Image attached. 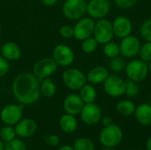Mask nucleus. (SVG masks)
Instances as JSON below:
<instances>
[{"mask_svg": "<svg viewBox=\"0 0 151 150\" xmlns=\"http://www.w3.org/2000/svg\"><path fill=\"white\" fill-rule=\"evenodd\" d=\"M40 81L32 72H24L18 74L12 80V92L21 105H30L41 96Z\"/></svg>", "mask_w": 151, "mask_h": 150, "instance_id": "obj_1", "label": "nucleus"}, {"mask_svg": "<svg viewBox=\"0 0 151 150\" xmlns=\"http://www.w3.org/2000/svg\"><path fill=\"white\" fill-rule=\"evenodd\" d=\"M62 81L70 90L78 91L87 83V76L78 68L69 67L62 73Z\"/></svg>", "mask_w": 151, "mask_h": 150, "instance_id": "obj_2", "label": "nucleus"}, {"mask_svg": "<svg viewBox=\"0 0 151 150\" xmlns=\"http://www.w3.org/2000/svg\"><path fill=\"white\" fill-rule=\"evenodd\" d=\"M125 72L128 80L137 83L143 81L149 74L148 63L142 59H132L125 66Z\"/></svg>", "mask_w": 151, "mask_h": 150, "instance_id": "obj_3", "label": "nucleus"}, {"mask_svg": "<svg viewBox=\"0 0 151 150\" xmlns=\"http://www.w3.org/2000/svg\"><path fill=\"white\" fill-rule=\"evenodd\" d=\"M124 134L122 129L114 124L104 126L99 134V141L104 147L115 148L119 145L123 140Z\"/></svg>", "mask_w": 151, "mask_h": 150, "instance_id": "obj_4", "label": "nucleus"}, {"mask_svg": "<svg viewBox=\"0 0 151 150\" xmlns=\"http://www.w3.org/2000/svg\"><path fill=\"white\" fill-rule=\"evenodd\" d=\"M62 11L66 19L77 21L85 17L87 2L85 0H65L63 4Z\"/></svg>", "mask_w": 151, "mask_h": 150, "instance_id": "obj_5", "label": "nucleus"}, {"mask_svg": "<svg viewBox=\"0 0 151 150\" xmlns=\"http://www.w3.org/2000/svg\"><path fill=\"white\" fill-rule=\"evenodd\" d=\"M93 36L99 44H105L112 41L114 35L112 22L105 18L97 19L95 25V30Z\"/></svg>", "mask_w": 151, "mask_h": 150, "instance_id": "obj_6", "label": "nucleus"}, {"mask_svg": "<svg viewBox=\"0 0 151 150\" xmlns=\"http://www.w3.org/2000/svg\"><path fill=\"white\" fill-rule=\"evenodd\" d=\"M58 67V64L52 57H44L34 64L32 73L39 80H42L53 75L57 72Z\"/></svg>", "mask_w": 151, "mask_h": 150, "instance_id": "obj_7", "label": "nucleus"}, {"mask_svg": "<svg viewBox=\"0 0 151 150\" xmlns=\"http://www.w3.org/2000/svg\"><path fill=\"white\" fill-rule=\"evenodd\" d=\"M52 58L61 67H69L74 62L75 55L71 47L65 44H58L52 51Z\"/></svg>", "mask_w": 151, "mask_h": 150, "instance_id": "obj_8", "label": "nucleus"}, {"mask_svg": "<svg viewBox=\"0 0 151 150\" xmlns=\"http://www.w3.org/2000/svg\"><path fill=\"white\" fill-rule=\"evenodd\" d=\"M96 22L90 17H83L77 20L73 27V37L78 41H83L93 36Z\"/></svg>", "mask_w": 151, "mask_h": 150, "instance_id": "obj_9", "label": "nucleus"}, {"mask_svg": "<svg viewBox=\"0 0 151 150\" xmlns=\"http://www.w3.org/2000/svg\"><path fill=\"white\" fill-rule=\"evenodd\" d=\"M103 84L105 93L111 97L117 98L125 95L126 81L117 74H110Z\"/></svg>", "mask_w": 151, "mask_h": 150, "instance_id": "obj_10", "label": "nucleus"}, {"mask_svg": "<svg viewBox=\"0 0 151 150\" xmlns=\"http://www.w3.org/2000/svg\"><path fill=\"white\" fill-rule=\"evenodd\" d=\"M111 11L109 0H89L87 3V14L94 19L105 18Z\"/></svg>", "mask_w": 151, "mask_h": 150, "instance_id": "obj_11", "label": "nucleus"}, {"mask_svg": "<svg viewBox=\"0 0 151 150\" xmlns=\"http://www.w3.org/2000/svg\"><path fill=\"white\" fill-rule=\"evenodd\" d=\"M141 42L134 35H128L123 39L119 43L120 54L127 58H134L138 56L141 49Z\"/></svg>", "mask_w": 151, "mask_h": 150, "instance_id": "obj_12", "label": "nucleus"}, {"mask_svg": "<svg viewBox=\"0 0 151 150\" xmlns=\"http://www.w3.org/2000/svg\"><path fill=\"white\" fill-rule=\"evenodd\" d=\"M80 115L82 122L88 126H95L102 119L101 108L95 103H85Z\"/></svg>", "mask_w": 151, "mask_h": 150, "instance_id": "obj_13", "label": "nucleus"}, {"mask_svg": "<svg viewBox=\"0 0 151 150\" xmlns=\"http://www.w3.org/2000/svg\"><path fill=\"white\" fill-rule=\"evenodd\" d=\"M22 106L17 104H7L0 112L1 121L7 126H15L22 118Z\"/></svg>", "mask_w": 151, "mask_h": 150, "instance_id": "obj_14", "label": "nucleus"}, {"mask_svg": "<svg viewBox=\"0 0 151 150\" xmlns=\"http://www.w3.org/2000/svg\"><path fill=\"white\" fill-rule=\"evenodd\" d=\"M112 27L114 35L120 39L130 35L133 32L132 21L127 17L123 15L118 16L114 19L112 21Z\"/></svg>", "mask_w": 151, "mask_h": 150, "instance_id": "obj_15", "label": "nucleus"}, {"mask_svg": "<svg viewBox=\"0 0 151 150\" xmlns=\"http://www.w3.org/2000/svg\"><path fill=\"white\" fill-rule=\"evenodd\" d=\"M84 104L85 103L78 94H70L65 98L63 108L65 113L76 116L81 113Z\"/></svg>", "mask_w": 151, "mask_h": 150, "instance_id": "obj_16", "label": "nucleus"}, {"mask_svg": "<svg viewBox=\"0 0 151 150\" xmlns=\"http://www.w3.org/2000/svg\"><path fill=\"white\" fill-rule=\"evenodd\" d=\"M16 134L21 138H27L34 135L37 130V124L32 118H21L14 126Z\"/></svg>", "mask_w": 151, "mask_h": 150, "instance_id": "obj_17", "label": "nucleus"}, {"mask_svg": "<svg viewBox=\"0 0 151 150\" xmlns=\"http://www.w3.org/2000/svg\"><path fill=\"white\" fill-rule=\"evenodd\" d=\"M22 51L19 45L14 42H7L1 47V56L8 61H16L21 57Z\"/></svg>", "mask_w": 151, "mask_h": 150, "instance_id": "obj_18", "label": "nucleus"}, {"mask_svg": "<svg viewBox=\"0 0 151 150\" xmlns=\"http://www.w3.org/2000/svg\"><path fill=\"white\" fill-rule=\"evenodd\" d=\"M110 75L109 70L104 66H96L88 71L87 73V80L91 84L104 83L107 77Z\"/></svg>", "mask_w": 151, "mask_h": 150, "instance_id": "obj_19", "label": "nucleus"}, {"mask_svg": "<svg viewBox=\"0 0 151 150\" xmlns=\"http://www.w3.org/2000/svg\"><path fill=\"white\" fill-rule=\"evenodd\" d=\"M134 116L138 123L145 126H151V104L150 103H142L136 107L134 111Z\"/></svg>", "mask_w": 151, "mask_h": 150, "instance_id": "obj_20", "label": "nucleus"}, {"mask_svg": "<svg viewBox=\"0 0 151 150\" xmlns=\"http://www.w3.org/2000/svg\"><path fill=\"white\" fill-rule=\"evenodd\" d=\"M59 126L61 130L66 133H73L78 128V120L75 116L65 113L59 119Z\"/></svg>", "mask_w": 151, "mask_h": 150, "instance_id": "obj_21", "label": "nucleus"}, {"mask_svg": "<svg viewBox=\"0 0 151 150\" xmlns=\"http://www.w3.org/2000/svg\"><path fill=\"white\" fill-rule=\"evenodd\" d=\"M79 95L81 96V100L84 103H95L96 96H97V91L92 84H85L80 90Z\"/></svg>", "mask_w": 151, "mask_h": 150, "instance_id": "obj_22", "label": "nucleus"}, {"mask_svg": "<svg viewBox=\"0 0 151 150\" xmlns=\"http://www.w3.org/2000/svg\"><path fill=\"white\" fill-rule=\"evenodd\" d=\"M40 89L41 95L48 98L54 96L57 93V86L54 81L50 78H45L42 80V82L40 84Z\"/></svg>", "mask_w": 151, "mask_h": 150, "instance_id": "obj_23", "label": "nucleus"}, {"mask_svg": "<svg viewBox=\"0 0 151 150\" xmlns=\"http://www.w3.org/2000/svg\"><path fill=\"white\" fill-rule=\"evenodd\" d=\"M135 109H136V106H135L134 103L130 101V100L120 101L116 105L117 111L120 115L125 116V117H128V116H131V115L134 114Z\"/></svg>", "mask_w": 151, "mask_h": 150, "instance_id": "obj_24", "label": "nucleus"}, {"mask_svg": "<svg viewBox=\"0 0 151 150\" xmlns=\"http://www.w3.org/2000/svg\"><path fill=\"white\" fill-rule=\"evenodd\" d=\"M103 52L105 57L109 58H113L120 54V50H119V44L111 41L105 44H104L103 48Z\"/></svg>", "mask_w": 151, "mask_h": 150, "instance_id": "obj_25", "label": "nucleus"}, {"mask_svg": "<svg viewBox=\"0 0 151 150\" xmlns=\"http://www.w3.org/2000/svg\"><path fill=\"white\" fill-rule=\"evenodd\" d=\"M98 45H99V43L95 39V37L91 36V37H88V38L81 41V50L84 53L91 54V53H94L96 50V49L98 48Z\"/></svg>", "mask_w": 151, "mask_h": 150, "instance_id": "obj_26", "label": "nucleus"}, {"mask_svg": "<svg viewBox=\"0 0 151 150\" xmlns=\"http://www.w3.org/2000/svg\"><path fill=\"white\" fill-rule=\"evenodd\" d=\"M74 150H95L94 142L88 138H79L73 145Z\"/></svg>", "mask_w": 151, "mask_h": 150, "instance_id": "obj_27", "label": "nucleus"}, {"mask_svg": "<svg viewBox=\"0 0 151 150\" xmlns=\"http://www.w3.org/2000/svg\"><path fill=\"white\" fill-rule=\"evenodd\" d=\"M110 69L112 72L114 73H119L121 72L123 70H125V66H126V63L125 60L120 57L119 56L111 58L110 61Z\"/></svg>", "mask_w": 151, "mask_h": 150, "instance_id": "obj_28", "label": "nucleus"}, {"mask_svg": "<svg viewBox=\"0 0 151 150\" xmlns=\"http://www.w3.org/2000/svg\"><path fill=\"white\" fill-rule=\"evenodd\" d=\"M16 132L14 127L12 126H4L0 131V138L4 142H8L15 139L16 137Z\"/></svg>", "mask_w": 151, "mask_h": 150, "instance_id": "obj_29", "label": "nucleus"}, {"mask_svg": "<svg viewBox=\"0 0 151 150\" xmlns=\"http://www.w3.org/2000/svg\"><path fill=\"white\" fill-rule=\"evenodd\" d=\"M138 94H139V86L137 82L133 81L131 80H126L125 95H127L130 98H133V97H135Z\"/></svg>", "mask_w": 151, "mask_h": 150, "instance_id": "obj_30", "label": "nucleus"}, {"mask_svg": "<svg viewBox=\"0 0 151 150\" xmlns=\"http://www.w3.org/2000/svg\"><path fill=\"white\" fill-rule=\"evenodd\" d=\"M140 59L146 63H150L151 61V42H146L144 44L141 46L139 54Z\"/></svg>", "mask_w": 151, "mask_h": 150, "instance_id": "obj_31", "label": "nucleus"}, {"mask_svg": "<svg viewBox=\"0 0 151 150\" xmlns=\"http://www.w3.org/2000/svg\"><path fill=\"white\" fill-rule=\"evenodd\" d=\"M140 34L146 42H151V18L143 21L140 28Z\"/></svg>", "mask_w": 151, "mask_h": 150, "instance_id": "obj_32", "label": "nucleus"}, {"mask_svg": "<svg viewBox=\"0 0 151 150\" xmlns=\"http://www.w3.org/2000/svg\"><path fill=\"white\" fill-rule=\"evenodd\" d=\"M4 150H27V146L22 141L14 139L11 141L5 142Z\"/></svg>", "mask_w": 151, "mask_h": 150, "instance_id": "obj_33", "label": "nucleus"}, {"mask_svg": "<svg viewBox=\"0 0 151 150\" xmlns=\"http://www.w3.org/2000/svg\"><path fill=\"white\" fill-rule=\"evenodd\" d=\"M59 35L64 39H71L73 37V27L70 25H63L58 30Z\"/></svg>", "mask_w": 151, "mask_h": 150, "instance_id": "obj_34", "label": "nucleus"}, {"mask_svg": "<svg viewBox=\"0 0 151 150\" xmlns=\"http://www.w3.org/2000/svg\"><path fill=\"white\" fill-rule=\"evenodd\" d=\"M113 1L119 8L122 10H128L134 7L138 0H113Z\"/></svg>", "mask_w": 151, "mask_h": 150, "instance_id": "obj_35", "label": "nucleus"}, {"mask_svg": "<svg viewBox=\"0 0 151 150\" xmlns=\"http://www.w3.org/2000/svg\"><path fill=\"white\" fill-rule=\"evenodd\" d=\"M10 70V64L7 59L0 56V78L5 76Z\"/></svg>", "mask_w": 151, "mask_h": 150, "instance_id": "obj_36", "label": "nucleus"}, {"mask_svg": "<svg viewBox=\"0 0 151 150\" xmlns=\"http://www.w3.org/2000/svg\"><path fill=\"white\" fill-rule=\"evenodd\" d=\"M44 141L49 146L55 147V146H58L59 143V137L55 134H50V135L45 136Z\"/></svg>", "mask_w": 151, "mask_h": 150, "instance_id": "obj_37", "label": "nucleus"}, {"mask_svg": "<svg viewBox=\"0 0 151 150\" xmlns=\"http://www.w3.org/2000/svg\"><path fill=\"white\" fill-rule=\"evenodd\" d=\"M101 121H102L104 126H108L113 124L112 119H111V118H110V117H104V118H102Z\"/></svg>", "mask_w": 151, "mask_h": 150, "instance_id": "obj_38", "label": "nucleus"}, {"mask_svg": "<svg viewBox=\"0 0 151 150\" xmlns=\"http://www.w3.org/2000/svg\"><path fill=\"white\" fill-rule=\"evenodd\" d=\"M58 0H41V2L46 6H53L58 3Z\"/></svg>", "mask_w": 151, "mask_h": 150, "instance_id": "obj_39", "label": "nucleus"}, {"mask_svg": "<svg viewBox=\"0 0 151 150\" xmlns=\"http://www.w3.org/2000/svg\"><path fill=\"white\" fill-rule=\"evenodd\" d=\"M58 150H74L73 146H70V145H64L62 147H60Z\"/></svg>", "mask_w": 151, "mask_h": 150, "instance_id": "obj_40", "label": "nucleus"}, {"mask_svg": "<svg viewBox=\"0 0 151 150\" xmlns=\"http://www.w3.org/2000/svg\"><path fill=\"white\" fill-rule=\"evenodd\" d=\"M146 148L147 150H151V136L147 140V142H146Z\"/></svg>", "mask_w": 151, "mask_h": 150, "instance_id": "obj_41", "label": "nucleus"}, {"mask_svg": "<svg viewBox=\"0 0 151 150\" xmlns=\"http://www.w3.org/2000/svg\"><path fill=\"white\" fill-rule=\"evenodd\" d=\"M4 143L2 141V139L0 138V150H4Z\"/></svg>", "mask_w": 151, "mask_h": 150, "instance_id": "obj_42", "label": "nucleus"}, {"mask_svg": "<svg viewBox=\"0 0 151 150\" xmlns=\"http://www.w3.org/2000/svg\"><path fill=\"white\" fill-rule=\"evenodd\" d=\"M101 150H116L114 148H110V147H104Z\"/></svg>", "mask_w": 151, "mask_h": 150, "instance_id": "obj_43", "label": "nucleus"}, {"mask_svg": "<svg viewBox=\"0 0 151 150\" xmlns=\"http://www.w3.org/2000/svg\"><path fill=\"white\" fill-rule=\"evenodd\" d=\"M148 66H149V73L151 74V61L150 63H148Z\"/></svg>", "mask_w": 151, "mask_h": 150, "instance_id": "obj_44", "label": "nucleus"}, {"mask_svg": "<svg viewBox=\"0 0 151 150\" xmlns=\"http://www.w3.org/2000/svg\"><path fill=\"white\" fill-rule=\"evenodd\" d=\"M1 31H2V27H1V25H0V34H1Z\"/></svg>", "mask_w": 151, "mask_h": 150, "instance_id": "obj_45", "label": "nucleus"}, {"mask_svg": "<svg viewBox=\"0 0 151 150\" xmlns=\"http://www.w3.org/2000/svg\"><path fill=\"white\" fill-rule=\"evenodd\" d=\"M138 150H141V149H138Z\"/></svg>", "mask_w": 151, "mask_h": 150, "instance_id": "obj_46", "label": "nucleus"}]
</instances>
